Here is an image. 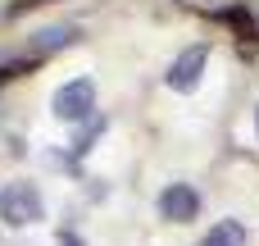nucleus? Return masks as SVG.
<instances>
[{"label":"nucleus","instance_id":"obj_3","mask_svg":"<svg viewBox=\"0 0 259 246\" xmlns=\"http://www.w3.org/2000/svg\"><path fill=\"white\" fill-rule=\"evenodd\" d=\"M159 215H164L168 224H191V219L200 215V196H196V187H187V183L164 187V192H159Z\"/></svg>","mask_w":259,"mask_h":246},{"label":"nucleus","instance_id":"obj_5","mask_svg":"<svg viewBox=\"0 0 259 246\" xmlns=\"http://www.w3.org/2000/svg\"><path fill=\"white\" fill-rule=\"evenodd\" d=\"M250 242V233H246V224H237V219H219L205 237H200V246H246Z\"/></svg>","mask_w":259,"mask_h":246},{"label":"nucleus","instance_id":"obj_1","mask_svg":"<svg viewBox=\"0 0 259 246\" xmlns=\"http://www.w3.org/2000/svg\"><path fill=\"white\" fill-rule=\"evenodd\" d=\"M0 219L9 228H27L46 219V201L36 192V183H5L0 187Z\"/></svg>","mask_w":259,"mask_h":246},{"label":"nucleus","instance_id":"obj_4","mask_svg":"<svg viewBox=\"0 0 259 246\" xmlns=\"http://www.w3.org/2000/svg\"><path fill=\"white\" fill-rule=\"evenodd\" d=\"M200 73H205V46H191V50H182V55L168 64L164 82H168L173 91H191V87L200 82Z\"/></svg>","mask_w":259,"mask_h":246},{"label":"nucleus","instance_id":"obj_8","mask_svg":"<svg viewBox=\"0 0 259 246\" xmlns=\"http://www.w3.org/2000/svg\"><path fill=\"white\" fill-rule=\"evenodd\" d=\"M59 246H87V242H82L77 233H59Z\"/></svg>","mask_w":259,"mask_h":246},{"label":"nucleus","instance_id":"obj_2","mask_svg":"<svg viewBox=\"0 0 259 246\" xmlns=\"http://www.w3.org/2000/svg\"><path fill=\"white\" fill-rule=\"evenodd\" d=\"M50 110H55V119H64V123H82V119H96V82H91V78L64 82V87L50 96Z\"/></svg>","mask_w":259,"mask_h":246},{"label":"nucleus","instance_id":"obj_7","mask_svg":"<svg viewBox=\"0 0 259 246\" xmlns=\"http://www.w3.org/2000/svg\"><path fill=\"white\" fill-rule=\"evenodd\" d=\"M96 132H105V114H100V119H87V128H82V137H77V146H73V151H77V155H87Z\"/></svg>","mask_w":259,"mask_h":246},{"label":"nucleus","instance_id":"obj_9","mask_svg":"<svg viewBox=\"0 0 259 246\" xmlns=\"http://www.w3.org/2000/svg\"><path fill=\"white\" fill-rule=\"evenodd\" d=\"M255 132H259V110H255Z\"/></svg>","mask_w":259,"mask_h":246},{"label":"nucleus","instance_id":"obj_6","mask_svg":"<svg viewBox=\"0 0 259 246\" xmlns=\"http://www.w3.org/2000/svg\"><path fill=\"white\" fill-rule=\"evenodd\" d=\"M68 41H77V27H50V32H41V50H50V46H68Z\"/></svg>","mask_w":259,"mask_h":246}]
</instances>
